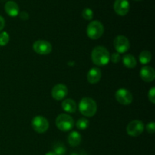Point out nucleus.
<instances>
[{
    "label": "nucleus",
    "instance_id": "obj_1",
    "mask_svg": "<svg viewBox=\"0 0 155 155\" xmlns=\"http://www.w3.org/2000/svg\"><path fill=\"white\" fill-rule=\"evenodd\" d=\"M92 61L97 66H105L110 61L109 51L103 46H97L92 50Z\"/></svg>",
    "mask_w": 155,
    "mask_h": 155
},
{
    "label": "nucleus",
    "instance_id": "obj_2",
    "mask_svg": "<svg viewBox=\"0 0 155 155\" xmlns=\"http://www.w3.org/2000/svg\"><path fill=\"white\" fill-rule=\"evenodd\" d=\"M80 113L86 117H93L96 114V102L91 98H83L79 104Z\"/></svg>",
    "mask_w": 155,
    "mask_h": 155
},
{
    "label": "nucleus",
    "instance_id": "obj_3",
    "mask_svg": "<svg viewBox=\"0 0 155 155\" xmlns=\"http://www.w3.org/2000/svg\"><path fill=\"white\" fill-rule=\"evenodd\" d=\"M58 128L63 132H68L72 130L74 126V120L72 117L66 114H61L55 120Z\"/></svg>",
    "mask_w": 155,
    "mask_h": 155
},
{
    "label": "nucleus",
    "instance_id": "obj_4",
    "mask_svg": "<svg viewBox=\"0 0 155 155\" xmlns=\"http://www.w3.org/2000/svg\"><path fill=\"white\" fill-rule=\"evenodd\" d=\"M104 26L98 21H93L89 24L86 29L87 36L92 39H98L104 33Z\"/></svg>",
    "mask_w": 155,
    "mask_h": 155
},
{
    "label": "nucleus",
    "instance_id": "obj_5",
    "mask_svg": "<svg viewBox=\"0 0 155 155\" xmlns=\"http://www.w3.org/2000/svg\"><path fill=\"white\" fill-rule=\"evenodd\" d=\"M32 127L36 133H44L48 130L49 123L44 117L36 116L32 120Z\"/></svg>",
    "mask_w": 155,
    "mask_h": 155
},
{
    "label": "nucleus",
    "instance_id": "obj_6",
    "mask_svg": "<svg viewBox=\"0 0 155 155\" xmlns=\"http://www.w3.org/2000/svg\"><path fill=\"white\" fill-rule=\"evenodd\" d=\"M144 129H145V125L143 123L141 120H135L128 124L127 127V132L129 136L136 137L140 136L143 133Z\"/></svg>",
    "mask_w": 155,
    "mask_h": 155
},
{
    "label": "nucleus",
    "instance_id": "obj_7",
    "mask_svg": "<svg viewBox=\"0 0 155 155\" xmlns=\"http://www.w3.org/2000/svg\"><path fill=\"white\" fill-rule=\"evenodd\" d=\"M33 49L36 53L42 55H45L52 51V45L45 40H37L33 43Z\"/></svg>",
    "mask_w": 155,
    "mask_h": 155
},
{
    "label": "nucleus",
    "instance_id": "obj_8",
    "mask_svg": "<svg viewBox=\"0 0 155 155\" xmlns=\"http://www.w3.org/2000/svg\"><path fill=\"white\" fill-rule=\"evenodd\" d=\"M114 46L117 53H125L130 49V41L126 36L120 35L114 39Z\"/></svg>",
    "mask_w": 155,
    "mask_h": 155
},
{
    "label": "nucleus",
    "instance_id": "obj_9",
    "mask_svg": "<svg viewBox=\"0 0 155 155\" xmlns=\"http://www.w3.org/2000/svg\"><path fill=\"white\" fill-rule=\"evenodd\" d=\"M115 98L117 101L121 104L128 105L133 101V95L127 89H120L115 93Z\"/></svg>",
    "mask_w": 155,
    "mask_h": 155
},
{
    "label": "nucleus",
    "instance_id": "obj_10",
    "mask_svg": "<svg viewBox=\"0 0 155 155\" xmlns=\"http://www.w3.org/2000/svg\"><path fill=\"white\" fill-rule=\"evenodd\" d=\"M130 2L128 0H115L114 4V9L115 12L120 16L127 15L130 11Z\"/></svg>",
    "mask_w": 155,
    "mask_h": 155
},
{
    "label": "nucleus",
    "instance_id": "obj_11",
    "mask_svg": "<svg viewBox=\"0 0 155 155\" xmlns=\"http://www.w3.org/2000/svg\"><path fill=\"white\" fill-rule=\"evenodd\" d=\"M68 89L67 86L65 85L61 84V83L54 86L51 90V96L54 99L57 100V101L64 99L68 95Z\"/></svg>",
    "mask_w": 155,
    "mask_h": 155
},
{
    "label": "nucleus",
    "instance_id": "obj_12",
    "mask_svg": "<svg viewBox=\"0 0 155 155\" xmlns=\"http://www.w3.org/2000/svg\"><path fill=\"white\" fill-rule=\"evenodd\" d=\"M140 77L145 82H152L155 78V71L154 68L150 66H144L141 68Z\"/></svg>",
    "mask_w": 155,
    "mask_h": 155
},
{
    "label": "nucleus",
    "instance_id": "obj_13",
    "mask_svg": "<svg viewBox=\"0 0 155 155\" xmlns=\"http://www.w3.org/2000/svg\"><path fill=\"white\" fill-rule=\"evenodd\" d=\"M101 78V71L98 68H92L87 74V80L91 84L98 83Z\"/></svg>",
    "mask_w": 155,
    "mask_h": 155
},
{
    "label": "nucleus",
    "instance_id": "obj_14",
    "mask_svg": "<svg viewBox=\"0 0 155 155\" xmlns=\"http://www.w3.org/2000/svg\"><path fill=\"white\" fill-rule=\"evenodd\" d=\"M5 11L10 17H16L19 15V6L15 2L8 1L5 5Z\"/></svg>",
    "mask_w": 155,
    "mask_h": 155
},
{
    "label": "nucleus",
    "instance_id": "obj_15",
    "mask_svg": "<svg viewBox=\"0 0 155 155\" xmlns=\"http://www.w3.org/2000/svg\"><path fill=\"white\" fill-rule=\"evenodd\" d=\"M81 135L78 133V132L73 131L68 135V142L69 145L72 147L78 146L81 142Z\"/></svg>",
    "mask_w": 155,
    "mask_h": 155
},
{
    "label": "nucleus",
    "instance_id": "obj_16",
    "mask_svg": "<svg viewBox=\"0 0 155 155\" xmlns=\"http://www.w3.org/2000/svg\"><path fill=\"white\" fill-rule=\"evenodd\" d=\"M61 106L63 110L68 112V113H75L77 108L75 101H74L73 99H71V98L65 99L62 102Z\"/></svg>",
    "mask_w": 155,
    "mask_h": 155
},
{
    "label": "nucleus",
    "instance_id": "obj_17",
    "mask_svg": "<svg viewBox=\"0 0 155 155\" xmlns=\"http://www.w3.org/2000/svg\"><path fill=\"white\" fill-rule=\"evenodd\" d=\"M123 64L124 66L127 67L128 68H134L136 66V58L132 54H126L123 57Z\"/></svg>",
    "mask_w": 155,
    "mask_h": 155
},
{
    "label": "nucleus",
    "instance_id": "obj_18",
    "mask_svg": "<svg viewBox=\"0 0 155 155\" xmlns=\"http://www.w3.org/2000/svg\"><path fill=\"white\" fill-rule=\"evenodd\" d=\"M151 60V54L148 51H143L139 54V61L142 64H147Z\"/></svg>",
    "mask_w": 155,
    "mask_h": 155
},
{
    "label": "nucleus",
    "instance_id": "obj_19",
    "mask_svg": "<svg viewBox=\"0 0 155 155\" xmlns=\"http://www.w3.org/2000/svg\"><path fill=\"white\" fill-rule=\"evenodd\" d=\"M54 154L56 155H64L66 154V147L61 142H57L53 146Z\"/></svg>",
    "mask_w": 155,
    "mask_h": 155
},
{
    "label": "nucleus",
    "instance_id": "obj_20",
    "mask_svg": "<svg viewBox=\"0 0 155 155\" xmlns=\"http://www.w3.org/2000/svg\"><path fill=\"white\" fill-rule=\"evenodd\" d=\"M89 125V122L86 118H81L77 122V127L80 130H86Z\"/></svg>",
    "mask_w": 155,
    "mask_h": 155
},
{
    "label": "nucleus",
    "instance_id": "obj_21",
    "mask_svg": "<svg viewBox=\"0 0 155 155\" xmlns=\"http://www.w3.org/2000/svg\"><path fill=\"white\" fill-rule=\"evenodd\" d=\"M10 36L7 32H2L0 33V46L6 45L9 42Z\"/></svg>",
    "mask_w": 155,
    "mask_h": 155
},
{
    "label": "nucleus",
    "instance_id": "obj_22",
    "mask_svg": "<svg viewBox=\"0 0 155 155\" xmlns=\"http://www.w3.org/2000/svg\"><path fill=\"white\" fill-rule=\"evenodd\" d=\"M82 16L84 19L90 21L93 18V12H92V9L86 8L83 9V12H82Z\"/></svg>",
    "mask_w": 155,
    "mask_h": 155
},
{
    "label": "nucleus",
    "instance_id": "obj_23",
    "mask_svg": "<svg viewBox=\"0 0 155 155\" xmlns=\"http://www.w3.org/2000/svg\"><path fill=\"white\" fill-rule=\"evenodd\" d=\"M148 99L152 104L155 103V88L152 87L148 92Z\"/></svg>",
    "mask_w": 155,
    "mask_h": 155
},
{
    "label": "nucleus",
    "instance_id": "obj_24",
    "mask_svg": "<svg viewBox=\"0 0 155 155\" xmlns=\"http://www.w3.org/2000/svg\"><path fill=\"white\" fill-rule=\"evenodd\" d=\"M110 60H111V61L113 62V63H118V62L120 61V55L119 53L117 52L113 53V54H111V56H110Z\"/></svg>",
    "mask_w": 155,
    "mask_h": 155
},
{
    "label": "nucleus",
    "instance_id": "obj_25",
    "mask_svg": "<svg viewBox=\"0 0 155 155\" xmlns=\"http://www.w3.org/2000/svg\"><path fill=\"white\" fill-rule=\"evenodd\" d=\"M146 130L148 133L153 134L154 133L155 130V124L154 122H151L149 124H147L146 126Z\"/></svg>",
    "mask_w": 155,
    "mask_h": 155
},
{
    "label": "nucleus",
    "instance_id": "obj_26",
    "mask_svg": "<svg viewBox=\"0 0 155 155\" xmlns=\"http://www.w3.org/2000/svg\"><path fill=\"white\" fill-rule=\"evenodd\" d=\"M20 15V18L21 19L24 20V21H27V20L29 19V14L27 13V12H22L19 14Z\"/></svg>",
    "mask_w": 155,
    "mask_h": 155
},
{
    "label": "nucleus",
    "instance_id": "obj_27",
    "mask_svg": "<svg viewBox=\"0 0 155 155\" xmlns=\"http://www.w3.org/2000/svg\"><path fill=\"white\" fill-rule=\"evenodd\" d=\"M5 27V19L0 15V32L3 30Z\"/></svg>",
    "mask_w": 155,
    "mask_h": 155
},
{
    "label": "nucleus",
    "instance_id": "obj_28",
    "mask_svg": "<svg viewBox=\"0 0 155 155\" xmlns=\"http://www.w3.org/2000/svg\"><path fill=\"white\" fill-rule=\"evenodd\" d=\"M71 155H87V154H86V153L85 152V151H79V152H73Z\"/></svg>",
    "mask_w": 155,
    "mask_h": 155
},
{
    "label": "nucleus",
    "instance_id": "obj_29",
    "mask_svg": "<svg viewBox=\"0 0 155 155\" xmlns=\"http://www.w3.org/2000/svg\"><path fill=\"white\" fill-rule=\"evenodd\" d=\"M45 155H56L54 154V151H49V152H48L47 154H45Z\"/></svg>",
    "mask_w": 155,
    "mask_h": 155
},
{
    "label": "nucleus",
    "instance_id": "obj_30",
    "mask_svg": "<svg viewBox=\"0 0 155 155\" xmlns=\"http://www.w3.org/2000/svg\"><path fill=\"white\" fill-rule=\"evenodd\" d=\"M137 1H139V0H137Z\"/></svg>",
    "mask_w": 155,
    "mask_h": 155
}]
</instances>
